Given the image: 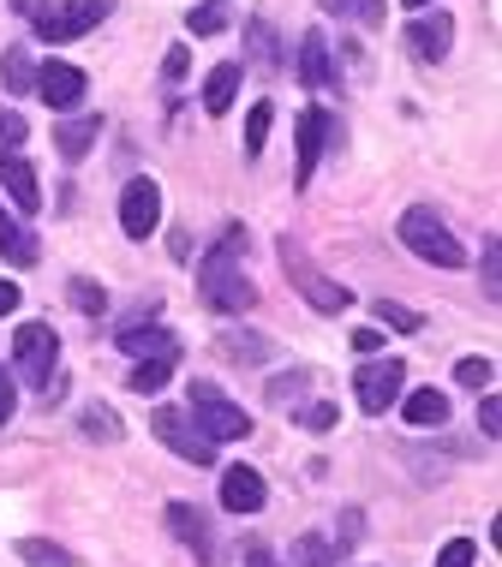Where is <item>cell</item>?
Listing matches in <instances>:
<instances>
[{
  "label": "cell",
  "mask_w": 502,
  "mask_h": 567,
  "mask_svg": "<svg viewBox=\"0 0 502 567\" xmlns=\"http://www.w3.org/2000/svg\"><path fill=\"white\" fill-rule=\"evenodd\" d=\"M401 382H407V364L401 359H371V364H359L354 394H359V406L371 412V419H383V412L401 401Z\"/></svg>",
  "instance_id": "obj_7"
},
{
  "label": "cell",
  "mask_w": 502,
  "mask_h": 567,
  "mask_svg": "<svg viewBox=\"0 0 502 567\" xmlns=\"http://www.w3.org/2000/svg\"><path fill=\"white\" fill-rule=\"evenodd\" d=\"M281 269H287V281L299 287V299H306L311 311H329L335 317V311H347V305H354V293H347L341 281H329V275L306 257V245H299V239H281Z\"/></svg>",
  "instance_id": "obj_2"
},
{
  "label": "cell",
  "mask_w": 502,
  "mask_h": 567,
  "mask_svg": "<svg viewBox=\"0 0 502 567\" xmlns=\"http://www.w3.org/2000/svg\"><path fill=\"white\" fill-rule=\"evenodd\" d=\"M0 251H7V264H19V269H30V264H37V234H30V227L24 221H12V209L7 204H0Z\"/></svg>",
  "instance_id": "obj_19"
},
{
  "label": "cell",
  "mask_w": 502,
  "mask_h": 567,
  "mask_svg": "<svg viewBox=\"0 0 502 567\" xmlns=\"http://www.w3.org/2000/svg\"><path fill=\"white\" fill-rule=\"evenodd\" d=\"M239 79H246V66H239V60H227V66H216L204 79V109L209 114H227L239 102Z\"/></svg>",
  "instance_id": "obj_20"
},
{
  "label": "cell",
  "mask_w": 502,
  "mask_h": 567,
  "mask_svg": "<svg viewBox=\"0 0 502 567\" xmlns=\"http://www.w3.org/2000/svg\"><path fill=\"white\" fill-rule=\"evenodd\" d=\"M407 49H413V60H443L449 49H454V19L443 7H424V12H413V24H407Z\"/></svg>",
  "instance_id": "obj_10"
},
{
  "label": "cell",
  "mask_w": 502,
  "mask_h": 567,
  "mask_svg": "<svg viewBox=\"0 0 502 567\" xmlns=\"http://www.w3.org/2000/svg\"><path fill=\"white\" fill-rule=\"evenodd\" d=\"M216 352H222V359H239V364H257V359H269L276 347H269L264 334H246V341H239V334H222Z\"/></svg>",
  "instance_id": "obj_29"
},
{
  "label": "cell",
  "mask_w": 502,
  "mask_h": 567,
  "mask_svg": "<svg viewBox=\"0 0 502 567\" xmlns=\"http://www.w3.org/2000/svg\"><path fill=\"white\" fill-rule=\"evenodd\" d=\"M454 382H461V389H473V394H484L496 382V364L491 359H461V364H454Z\"/></svg>",
  "instance_id": "obj_33"
},
{
  "label": "cell",
  "mask_w": 502,
  "mask_h": 567,
  "mask_svg": "<svg viewBox=\"0 0 502 567\" xmlns=\"http://www.w3.org/2000/svg\"><path fill=\"white\" fill-rule=\"evenodd\" d=\"M227 19H234V12H227L222 0H204L186 24H192V37H216V30H227Z\"/></svg>",
  "instance_id": "obj_35"
},
{
  "label": "cell",
  "mask_w": 502,
  "mask_h": 567,
  "mask_svg": "<svg viewBox=\"0 0 502 567\" xmlns=\"http://www.w3.org/2000/svg\"><path fill=\"white\" fill-rule=\"evenodd\" d=\"M174 364H180V359H139V371H132L126 389H132V394H162L167 377H174Z\"/></svg>",
  "instance_id": "obj_28"
},
{
  "label": "cell",
  "mask_w": 502,
  "mask_h": 567,
  "mask_svg": "<svg viewBox=\"0 0 502 567\" xmlns=\"http://www.w3.org/2000/svg\"><path fill=\"white\" fill-rule=\"evenodd\" d=\"M252 49H257V66H281V49H276V30H269L264 19L252 24Z\"/></svg>",
  "instance_id": "obj_39"
},
{
  "label": "cell",
  "mask_w": 502,
  "mask_h": 567,
  "mask_svg": "<svg viewBox=\"0 0 502 567\" xmlns=\"http://www.w3.org/2000/svg\"><path fill=\"white\" fill-rule=\"evenodd\" d=\"M365 538V526H359V508H347L341 514V544H359Z\"/></svg>",
  "instance_id": "obj_44"
},
{
  "label": "cell",
  "mask_w": 502,
  "mask_h": 567,
  "mask_svg": "<svg viewBox=\"0 0 502 567\" xmlns=\"http://www.w3.org/2000/svg\"><path fill=\"white\" fill-rule=\"evenodd\" d=\"M12 364H19V377L30 389H42V382L60 371V334L49 323H24L12 334Z\"/></svg>",
  "instance_id": "obj_6"
},
{
  "label": "cell",
  "mask_w": 502,
  "mask_h": 567,
  "mask_svg": "<svg viewBox=\"0 0 502 567\" xmlns=\"http://www.w3.org/2000/svg\"><path fill=\"white\" fill-rule=\"evenodd\" d=\"M19 556H24V567H84L72 549H60V544H49V538H24Z\"/></svg>",
  "instance_id": "obj_27"
},
{
  "label": "cell",
  "mask_w": 502,
  "mask_h": 567,
  "mask_svg": "<svg viewBox=\"0 0 502 567\" xmlns=\"http://www.w3.org/2000/svg\"><path fill=\"white\" fill-rule=\"evenodd\" d=\"M96 132H102V120H96V114H72V120H60L54 150H60L66 162H84V156H90V144H96Z\"/></svg>",
  "instance_id": "obj_18"
},
{
  "label": "cell",
  "mask_w": 502,
  "mask_h": 567,
  "mask_svg": "<svg viewBox=\"0 0 502 567\" xmlns=\"http://www.w3.org/2000/svg\"><path fill=\"white\" fill-rule=\"evenodd\" d=\"M7 311H19V287H12L7 275H0V317H7Z\"/></svg>",
  "instance_id": "obj_46"
},
{
  "label": "cell",
  "mask_w": 502,
  "mask_h": 567,
  "mask_svg": "<svg viewBox=\"0 0 502 567\" xmlns=\"http://www.w3.org/2000/svg\"><path fill=\"white\" fill-rule=\"evenodd\" d=\"M186 66H192V54H186V49H174V54L162 60V79H186Z\"/></svg>",
  "instance_id": "obj_43"
},
{
  "label": "cell",
  "mask_w": 502,
  "mask_h": 567,
  "mask_svg": "<svg viewBox=\"0 0 502 567\" xmlns=\"http://www.w3.org/2000/svg\"><path fill=\"white\" fill-rule=\"evenodd\" d=\"M72 305H79L84 317H102V311H109V293H102V281L79 275V281H72Z\"/></svg>",
  "instance_id": "obj_36"
},
{
  "label": "cell",
  "mask_w": 502,
  "mask_h": 567,
  "mask_svg": "<svg viewBox=\"0 0 502 567\" xmlns=\"http://www.w3.org/2000/svg\"><path fill=\"white\" fill-rule=\"evenodd\" d=\"M407 7H413V12H424V7H431V0H407Z\"/></svg>",
  "instance_id": "obj_49"
},
{
  "label": "cell",
  "mask_w": 502,
  "mask_h": 567,
  "mask_svg": "<svg viewBox=\"0 0 502 567\" xmlns=\"http://www.w3.org/2000/svg\"><path fill=\"white\" fill-rule=\"evenodd\" d=\"M354 347L359 352H383V334H377V329H354Z\"/></svg>",
  "instance_id": "obj_45"
},
{
  "label": "cell",
  "mask_w": 502,
  "mask_h": 567,
  "mask_svg": "<svg viewBox=\"0 0 502 567\" xmlns=\"http://www.w3.org/2000/svg\"><path fill=\"white\" fill-rule=\"evenodd\" d=\"M306 394H311V371H281V377L264 382V401L281 406V412H299V406H306Z\"/></svg>",
  "instance_id": "obj_21"
},
{
  "label": "cell",
  "mask_w": 502,
  "mask_h": 567,
  "mask_svg": "<svg viewBox=\"0 0 502 567\" xmlns=\"http://www.w3.org/2000/svg\"><path fill=\"white\" fill-rule=\"evenodd\" d=\"M79 424H84L90 442H120V436H126V431H120V412L102 406V401H90V406L79 412Z\"/></svg>",
  "instance_id": "obj_26"
},
{
  "label": "cell",
  "mask_w": 502,
  "mask_h": 567,
  "mask_svg": "<svg viewBox=\"0 0 502 567\" xmlns=\"http://www.w3.org/2000/svg\"><path fill=\"white\" fill-rule=\"evenodd\" d=\"M246 567H281V561H276V556H269V549H264V544H252V549H246Z\"/></svg>",
  "instance_id": "obj_47"
},
{
  "label": "cell",
  "mask_w": 502,
  "mask_h": 567,
  "mask_svg": "<svg viewBox=\"0 0 502 567\" xmlns=\"http://www.w3.org/2000/svg\"><path fill=\"white\" fill-rule=\"evenodd\" d=\"M479 431H484V436H491V442L502 436V401H496V394H491V389H484V401H479Z\"/></svg>",
  "instance_id": "obj_41"
},
{
  "label": "cell",
  "mask_w": 502,
  "mask_h": 567,
  "mask_svg": "<svg viewBox=\"0 0 502 567\" xmlns=\"http://www.w3.org/2000/svg\"><path fill=\"white\" fill-rule=\"evenodd\" d=\"M473 561H479L473 538H449V544H443V556H437V567H473Z\"/></svg>",
  "instance_id": "obj_40"
},
{
  "label": "cell",
  "mask_w": 502,
  "mask_h": 567,
  "mask_svg": "<svg viewBox=\"0 0 502 567\" xmlns=\"http://www.w3.org/2000/svg\"><path fill=\"white\" fill-rule=\"evenodd\" d=\"M167 532H174V538L192 549L197 567H216V544H209V519H204V508H192V502H167Z\"/></svg>",
  "instance_id": "obj_11"
},
{
  "label": "cell",
  "mask_w": 502,
  "mask_h": 567,
  "mask_svg": "<svg viewBox=\"0 0 502 567\" xmlns=\"http://www.w3.org/2000/svg\"><path fill=\"white\" fill-rule=\"evenodd\" d=\"M269 126H276V109H269V102H257V109L246 114V156H252V162L264 156V144H269Z\"/></svg>",
  "instance_id": "obj_31"
},
{
  "label": "cell",
  "mask_w": 502,
  "mask_h": 567,
  "mask_svg": "<svg viewBox=\"0 0 502 567\" xmlns=\"http://www.w3.org/2000/svg\"><path fill=\"white\" fill-rule=\"evenodd\" d=\"M294 419L306 424V431H335V424H341V412H335V401H306Z\"/></svg>",
  "instance_id": "obj_37"
},
{
  "label": "cell",
  "mask_w": 502,
  "mask_h": 567,
  "mask_svg": "<svg viewBox=\"0 0 502 567\" xmlns=\"http://www.w3.org/2000/svg\"><path fill=\"white\" fill-rule=\"evenodd\" d=\"M84 90H90V79L72 66V60H42V66H37V96L49 102V109H60V114L79 109Z\"/></svg>",
  "instance_id": "obj_9"
},
{
  "label": "cell",
  "mask_w": 502,
  "mask_h": 567,
  "mask_svg": "<svg viewBox=\"0 0 502 567\" xmlns=\"http://www.w3.org/2000/svg\"><path fill=\"white\" fill-rule=\"evenodd\" d=\"M484 299H502V245H496V234L484 239Z\"/></svg>",
  "instance_id": "obj_38"
},
{
  "label": "cell",
  "mask_w": 502,
  "mask_h": 567,
  "mask_svg": "<svg viewBox=\"0 0 502 567\" xmlns=\"http://www.w3.org/2000/svg\"><path fill=\"white\" fill-rule=\"evenodd\" d=\"M120 227H126V239H150L162 227V186L156 179H132L120 192Z\"/></svg>",
  "instance_id": "obj_8"
},
{
  "label": "cell",
  "mask_w": 502,
  "mask_h": 567,
  "mask_svg": "<svg viewBox=\"0 0 502 567\" xmlns=\"http://www.w3.org/2000/svg\"><path fill=\"white\" fill-rule=\"evenodd\" d=\"M401 245L419 257V264H431V269H461L467 264V245L449 234V221L437 216V209H424V204H413L401 216Z\"/></svg>",
  "instance_id": "obj_1"
},
{
  "label": "cell",
  "mask_w": 502,
  "mask_h": 567,
  "mask_svg": "<svg viewBox=\"0 0 502 567\" xmlns=\"http://www.w3.org/2000/svg\"><path fill=\"white\" fill-rule=\"evenodd\" d=\"M407 424H413V431H443L449 424V394H437V389L407 394Z\"/></svg>",
  "instance_id": "obj_22"
},
{
  "label": "cell",
  "mask_w": 502,
  "mask_h": 567,
  "mask_svg": "<svg viewBox=\"0 0 502 567\" xmlns=\"http://www.w3.org/2000/svg\"><path fill=\"white\" fill-rule=\"evenodd\" d=\"M204 299L216 305V311H252V305H257V287L246 281V275H227V281H216Z\"/></svg>",
  "instance_id": "obj_25"
},
{
  "label": "cell",
  "mask_w": 502,
  "mask_h": 567,
  "mask_svg": "<svg viewBox=\"0 0 502 567\" xmlns=\"http://www.w3.org/2000/svg\"><path fill=\"white\" fill-rule=\"evenodd\" d=\"M269 502V484L257 466H227L222 472V508L227 514H257Z\"/></svg>",
  "instance_id": "obj_13"
},
{
  "label": "cell",
  "mask_w": 502,
  "mask_h": 567,
  "mask_svg": "<svg viewBox=\"0 0 502 567\" xmlns=\"http://www.w3.org/2000/svg\"><path fill=\"white\" fill-rule=\"evenodd\" d=\"M0 79H7L12 96H30V90H37V60H30V49H7V54H0Z\"/></svg>",
  "instance_id": "obj_24"
},
{
  "label": "cell",
  "mask_w": 502,
  "mask_h": 567,
  "mask_svg": "<svg viewBox=\"0 0 502 567\" xmlns=\"http://www.w3.org/2000/svg\"><path fill=\"white\" fill-rule=\"evenodd\" d=\"M299 84L306 90H329L335 84V54H329L324 30H306V37H299Z\"/></svg>",
  "instance_id": "obj_17"
},
{
  "label": "cell",
  "mask_w": 502,
  "mask_h": 567,
  "mask_svg": "<svg viewBox=\"0 0 502 567\" xmlns=\"http://www.w3.org/2000/svg\"><path fill=\"white\" fill-rule=\"evenodd\" d=\"M294 567H335V544L329 538H317V532H306V538H294Z\"/></svg>",
  "instance_id": "obj_30"
},
{
  "label": "cell",
  "mask_w": 502,
  "mask_h": 567,
  "mask_svg": "<svg viewBox=\"0 0 502 567\" xmlns=\"http://www.w3.org/2000/svg\"><path fill=\"white\" fill-rule=\"evenodd\" d=\"M377 323H383V329H401V334H419L424 317L407 311V305H395V299H377Z\"/></svg>",
  "instance_id": "obj_32"
},
{
  "label": "cell",
  "mask_w": 502,
  "mask_h": 567,
  "mask_svg": "<svg viewBox=\"0 0 502 567\" xmlns=\"http://www.w3.org/2000/svg\"><path fill=\"white\" fill-rule=\"evenodd\" d=\"M317 7L335 12V19H347V24L377 30V24H383V12H389V0H317Z\"/></svg>",
  "instance_id": "obj_23"
},
{
  "label": "cell",
  "mask_w": 502,
  "mask_h": 567,
  "mask_svg": "<svg viewBox=\"0 0 502 567\" xmlns=\"http://www.w3.org/2000/svg\"><path fill=\"white\" fill-rule=\"evenodd\" d=\"M246 245H252L246 227H227V234L216 239V251L197 264V281H204V293H209L216 281H227V275H239V264H246Z\"/></svg>",
  "instance_id": "obj_14"
},
{
  "label": "cell",
  "mask_w": 502,
  "mask_h": 567,
  "mask_svg": "<svg viewBox=\"0 0 502 567\" xmlns=\"http://www.w3.org/2000/svg\"><path fill=\"white\" fill-rule=\"evenodd\" d=\"M0 192H7L12 209H24V216H37L42 209V186H37V167L24 156H0Z\"/></svg>",
  "instance_id": "obj_15"
},
{
  "label": "cell",
  "mask_w": 502,
  "mask_h": 567,
  "mask_svg": "<svg viewBox=\"0 0 502 567\" xmlns=\"http://www.w3.org/2000/svg\"><path fill=\"white\" fill-rule=\"evenodd\" d=\"M7 7H12V12H19V19H30V12H37V7H42V0H7Z\"/></svg>",
  "instance_id": "obj_48"
},
{
  "label": "cell",
  "mask_w": 502,
  "mask_h": 567,
  "mask_svg": "<svg viewBox=\"0 0 502 567\" xmlns=\"http://www.w3.org/2000/svg\"><path fill=\"white\" fill-rule=\"evenodd\" d=\"M150 431H156L162 449H174L180 460H192V466H216V442H209V436L192 424V412L156 406V412H150Z\"/></svg>",
  "instance_id": "obj_5"
},
{
  "label": "cell",
  "mask_w": 502,
  "mask_h": 567,
  "mask_svg": "<svg viewBox=\"0 0 502 567\" xmlns=\"http://www.w3.org/2000/svg\"><path fill=\"white\" fill-rule=\"evenodd\" d=\"M192 424H197L209 442H246V436H252L246 406L227 401L216 382H192Z\"/></svg>",
  "instance_id": "obj_3"
},
{
  "label": "cell",
  "mask_w": 502,
  "mask_h": 567,
  "mask_svg": "<svg viewBox=\"0 0 502 567\" xmlns=\"http://www.w3.org/2000/svg\"><path fill=\"white\" fill-rule=\"evenodd\" d=\"M114 341H120V352H132V359H180V341L162 323H126Z\"/></svg>",
  "instance_id": "obj_16"
},
{
  "label": "cell",
  "mask_w": 502,
  "mask_h": 567,
  "mask_svg": "<svg viewBox=\"0 0 502 567\" xmlns=\"http://www.w3.org/2000/svg\"><path fill=\"white\" fill-rule=\"evenodd\" d=\"M294 132H299V174H294V186L306 192V186H311V174H317V156H324L329 137H335V120H329L324 109H306Z\"/></svg>",
  "instance_id": "obj_12"
},
{
  "label": "cell",
  "mask_w": 502,
  "mask_h": 567,
  "mask_svg": "<svg viewBox=\"0 0 502 567\" xmlns=\"http://www.w3.org/2000/svg\"><path fill=\"white\" fill-rule=\"evenodd\" d=\"M12 406H19V389H12V377H7V364H0V431H7V419H12Z\"/></svg>",
  "instance_id": "obj_42"
},
{
  "label": "cell",
  "mask_w": 502,
  "mask_h": 567,
  "mask_svg": "<svg viewBox=\"0 0 502 567\" xmlns=\"http://www.w3.org/2000/svg\"><path fill=\"white\" fill-rule=\"evenodd\" d=\"M114 12V0H66V7H37L30 12V24H37V37L42 42H79L84 30H96L102 19Z\"/></svg>",
  "instance_id": "obj_4"
},
{
  "label": "cell",
  "mask_w": 502,
  "mask_h": 567,
  "mask_svg": "<svg viewBox=\"0 0 502 567\" xmlns=\"http://www.w3.org/2000/svg\"><path fill=\"white\" fill-rule=\"evenodd\" d=\"M24 137H30L24 114H19V109H0V156H19V150H24Z\"/></svg>",
  "instance_id": "obj_34"
}]
</instances>
